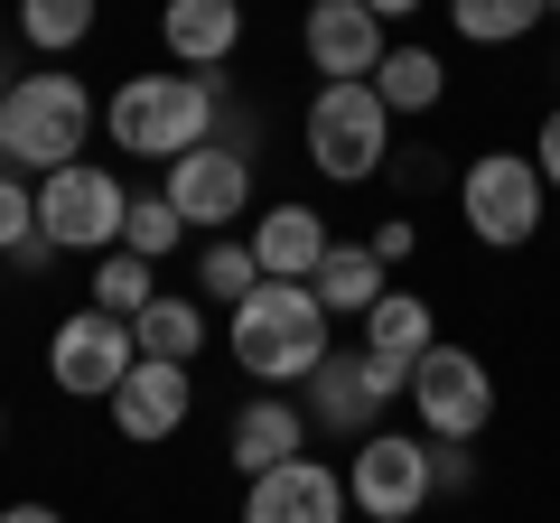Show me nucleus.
<instances>
[{
  "label": "nucleus",
  "mask_w": 560,
  "mask_h": 523,
  "mask_svg": "<svg viewBox=\"0 0 560 523\" xmlns=\"http://www.w3.org/2000/svg\"><path fill=\"white\" fill-rule=\"evenodd\" d=\"M121 224H131V187H121L113 168L75 160V168H57V178H38V234L57 243V253H113Z\"/></svg>",
  "instance_id": "9"
},
{
  "label": "nucleus",
  "mask_w": 560,
  "mask_h": 523,
  "mask_svg": "<svg viewBox=\"0 0 560 523\" xmlns=\"http://www.w3.org/2000/svg\"><path fill=\"white\" fill-rule=\"evenodd\" d=\"M253 262H261V281H318V262L337 253V234H327V216L318 206H300V197H280V206H261L253 216Z\"/></svg>",
  "instance_id": "16"
},
{
  "label": "nucleus",
  "mask_w": 560,
  "mask_h": 523,
  "mask_svg": "<svg viewBox=\"0 0 560 523\" xmlns=\"http://www.w3.org/2000/svg\"><path fill=\"white\" fill-rule=\"evenodd\" d=\"M160 300V262H140V253H94V309H113V318H140V309Z\"/></svg>",
  "instance_id": "23"
},
{
  "label": "nucleus",
  "mask_w": 560,
  "mask_h": 523,
  "mask_svg": "<svg viewBox=\"0 0 560 523\" xmlns=\"http://www.w3.org/2000/svg\"><path fill=\"white\" fill-rule=\"evenodd\" d=\"M131 364H140V337L113 309H75V318H57V337H47V374H57V393H75V403H113Z\"/></svg>",
  "instance_id": "10"
},
{
  "label": "nucleus",
  "mask_w": 560,
  "mask_h": 523,
  "mask_svg": "<svg viewBox=\"0 0 560 523\" xmlns=\"http://www.w3.org/2000/svg\"><path fill=\"white\" fill-rule=\"evenodd\" d=\"M20 243H38V187L10 168V178H0V262L20 253Z\"/></svg>",
  "instance_id": "27"
},
{
  "label": "nucleus",
  "mask_w": 560,
  "mask_h": 523,
  "mask_svg": "<svg viewBox=\"0 0 560 523\" xmlns=\"http://www.w3.org/2000/svg\"><path fill=\"white\" fill-rule=\"evenodd\" d=\"M327 327L337 318L318 309L308 281H261L243 309H224V346H234V364L261 383V393H300V383L327 364V346H337Z\"/></svg>",
  "instance_id": "1"
},
{
  "label": "nucleus",
  "mask_w": 560,
  "mask_h": 523,
  "mask_svg": "<svg viewBox=\"0 0 560 523\" xmlns=\"http://www.w3.org/2000/svg\"><path fill=\"white\" fill-rule=\"evenodd\" d=\"M364 10H374V20H383V28H393V20H411L420 0H364Z\"/></svg>",
  "instance_id": "32"
},
{
  "label": "nucleus",
  "mask_w": 560,
  "mask_h": 523,
  "mask_svg": "<svg viewBox=\"0 0 560 523\" xmlns=\"http://www.w3.org/2000/svg\"><path fill=\"white\" fill-rule=\"evenodd\" d=\"M0 178H10V150H0Z\"/></svg>",
  "instance_id": "33"
},
{
  "label": "nucleus",
  "mask_w": 560,
  "mask_h": 523,
  "mask_svg": "<svg viewBox=\"0 0 560 523\" xmlns=\"http://www.w3.org/2000/svg\"><path fill=\"white\" fill-rule=\"evenodd\" d=\"M346 496H355L364 523H420L440 504V486H430V440H420V430H374V440H355Z\"/></svg>",
  "instance_id": "7"
},
{
  "label": "nucleus",
  "mask_w": 560,
  "mask_h": 523,
  "mask_svg": "<svg viewBox=\"0 0 560 523\" xmlns=\"http://www.w3.org/2000/svg\"><path fill=\"white\" fill-rule=\"evenodd\" d=\"M103 131L121 160H187L215 141V75H121L103 103Z\"/></svg>",
  "instance_id": "2"
},
{
  "label": "nucleus",
  "mask_w": 560,
  "mask_h": 523,
  "mask_svg": "<svg viewBox=\"0 0 560 523\" xmlns=\"http://www.w3.org/2000/svg\"><path fill=\"white\" fill-rule=\"evenodd\" d=\"M364 356H374V364H393V374H411V364L420 356H430V346H440V309H430V300H420V290H383V300L374 309H364Z\"/></svg>",
  "instance_id": "18"
},
{
  "label": "nucleus",
  "mask_w": 560,
  "mask_h": 523,
  "mask_svg": "<svg viewBox=\"0 0 560 523\" xmlns=\"http://www.w3.org/2000/svg\"><path fill=\"white\" fill-rule=\"evenodd\" d=\"M187 411H197V374L187 364H160V356H140L121 374V393H113V430L140 440V449H168L187 430Z\"/></svg>",
  "instance_id": "13"
},
{
  "label": "nucleus",
  "mask_w": 560,
  "mask_h": 523,
  "mask_svg": "<svg viewBox=\"0 0 560 523\" xmlns=\"http://www.w3.org/2000/svg\"><path fill=\"white\" fill-rule=\"evenodd\" d=\"M160 47L187 75H224V57L243 47V0H160Z\"/></svg>",
  "instance_id": "17"
},
{
  "label": "nucleus",
  "mask_w": 560,
  "mask_h": 523,
  "mask_svg": "<svg viewBox=\"0 0 560 523\" xmlns=\"http://www.w3.org/2000/svg\"><path fill=\"white\" fill-rule=\"evenodd\" d=\"M0 103H10V75H0Z\"/></svg>",
  "instance_id": "35"
},
{
  "label": "nucleus",
  "mask_w": 560,
  "mask_h": 523,
  "mask_svg": "<svg viewBox=\"0 0 560 523\" xmlns=\"http://www.w3.org/2000/svg\"><path fill=\"white\" fill-rule=\"evenodd\" d=\"M374 94H383V113H440V94H448V66H440V47H383V66H374Z\"/></svg>",
  "instance_id": "19"
},
{
  "label": "nucleus",
  "mask_w": 560,
  "mask_h": 523,
  "mask_svg": "<svg viewBox=\"0 0 560 523\" xmlns=\"http://www.w3.org/2000/svg\"><path fill=\"white\" fill-rule=\"evenodd\" d=\"M346 514H355V496L327 458H290L243 486V523H346Z\"/></svg>",
  "instance_id": "14"
},
{
  "label": "nucleus",
  "mask_w": 560,
  "mask_h": 523,
  "mask_svg": "<svg viewBox=\"0 0 560 523\" xmlns=\"http://www.w3.org/2000/svg\"><path fill=\"white\" fill-rule=\"evenodd\" d=\"M197 290H206V300H224V309H243V300L261 290V262H253V243H243V234H215V243L197 253Z\"/></svg>",
  "instance_id": "24"
},
{
  "label": "nucleus",
  "mask_w": 560,
  "mask_h": 523,
  "mask_svg": "<svg viewBox=\"0 0 560 523\" xmlns=\"http://www.w3.org/2000/svg\"><path fill=\"white\" fill-rule=\"evenodd\" d=\"M430 486H440V496H467V486H477V458H467L458 440H430Z\"/></svg>",
  "instance_id": "28"
},
{
  "label": "nucleus",
  "mask_w": 560,
  "mask_h": 523,
  "mask_svg": "<svg viewBox=\"0 0 560 523\" xmlns=\"http://www.w3.org/2000/svg\"><path fill=\"white\" fill-rule=\"evenodd\" d=\"M541 168H533V150H477V160L458 168V216H467V234L486 243V253H523V243L541 234Z\"/></svg>",
  "instance_id": "5"
},
{
  "label": "nucleus",
  "mask_w": 560,
  "mask_h": 523,
  "mask_svg": "<svg viewBox=\"0 0 560 523\" xmlns=\"http://www.w3.org/2000/svg\"><path fill=\"white\" fill-rule=\"evenodd\" d=\"M0 440H10V411H0Z\"/></svg>",
  "instance_id": "34"
},
{
  "label": "nucleus",
  "mask_w": 560,
  "mask_h": 523,
  "mask_svg": "<svg viewBox=\"0 0 560 523\" xmlns=\"http://www.w3.org/2000/svg\"><path fill=\"white\" fill-rule=\"evenodd\" d=\"M393 393H411V374H393V364H374L364 346H327V364L300 383V403H308V421L327 430V440H374L383 430V411H393Z\"/></svg>",
  "instance_id": "8"
},
{
  "label": "nucleus",
  "mask_w": 560,
  "mask_h": 523,
  "mask_svg": "<svg viewBox=\"0 0 560 523\" xmlns=\"http://www.w3.org/2000/svg\"><path fill=\"white\" fill-rule=\"evenodd\" d=\"M224 458H234V477H271V467L308 458V403L300 393H253V403L234 411V430H224Z\"/></svg>",
  "instance_id": "15"
},
{
  "label": "nucleus",
  "mask_w": 560,
  "mask_h": 523,
  "mask_svg": "<svg viewBox=\"0 0 560 523\" xmlns=\"http://www.w3.org/2000/svg\"><path fill=\"white\" fill-rule=\"evenodd\" d=\"M160 197L178 206L187 224H243V216H253V150H224V141L187 150V160H168Z\"/></svg>",
  "instance_id": "12"
},
{
  "label": "nucleus",
  "mask_w": 560,
  "mask_h": 523,
  "mask_svg": "<svg viewBox=\"0 0 560 523\" xmlns=\"http://www.w3.org/2000/svg\"><path fill=\"white\" fill-rule=\"evenodd\" d=\"M0 523H66V514H57V504H38V496H28V504H0Z\"/></svg>",
  "instance_id": "31"
},
{
  "label": "nucleus",
  "mask_w": 560,
  "mask_h": 523,
  "mask_svg": "<svg viewBox=\"0 0 560 523\" xmlns=\"http://www.w3.org/2000/svg\"><path fill=\"white\" fill-rule=\"evenodd\" d=\"M178 234H187V216L168 197H131V224H121V253H140V262H168L178 253Z\"/></svg>",
  "instance_id": "26"
},
{
  "label": "nucleus",
  "mask_w": 560,
  "mask_h": 523,
  "mask_svg": "<svg viewBox=\"0 0 560 523\" xmlns=\"http://www.w3.org/2000/svg\"><path fill=\"white\" fill-rule=\"evenodd\" d=\"M20 38L38 57H66V47L94 38V0H20Z\"/></svg>",
  "instance_id": "25"
},
{
  "label": "nucleus",
  "mask_w": 560,
  "mask_h": 523,
  "mask_svg": "<svg viewBox=\"0 0 560 523\" xmlns=\"http://www.w3.org/2000/svg\"><path fill=\"white\" fill-rule=\"evenodd\" d=\"M84 131H94V94L84 75H10V103H0V150L20 178H57V168L84 160Z\"/></svg>",
  "instance_id": "3"
},
{
  "label": "nucleus",
  "mask_w": 560,
  "mask_h": 523,
  "mask_svg": "<svg viewBox=\"0 0 560 523\" xmlns=\"http://www.w3.org/2000/svg\"><path fill=\"white\" fill-rule=\"evenodd\" d=\"M308 290H318V309H327V318H364V309H374L383 290H393V271H383V262L364 253V243H337V253L318 262V281H308Z\"/></svg>",
  "instance_id": "20"
},
{
  "label": "nucleus",
  "mask_w": 560,
  "mask_h": 523,
  "mask_svg": "<svg viewBox=\"0 0 560 523\" xmlns=\"http://www.w3.org/2000/svg\"><path fill=\"white\" fill-rule=\"evenodd\" d=\"M300 141H308V168H318V178L364 187V178H383V168H393V113H383L374 84L346 75V84H318V94H308Z\"/></svg>",
  "instance_id": "4"
},
{
  "label": "nucleus",
  "mask_w": 560,
  "mask_h": 523,
  "mask_svg": "<svg viewBox=\"0 0 560 523\" xmlns=\"http://www.w3.org/2000/svg\"><path fill=\"white\" fill-rule=\"evenodd\" d=\"M541 20H551L541 0H448V28H458L467 47H514V38H533Z\"/></svg>",
  "instance_id": "22"
},
{
  "label": "nucleus",
  "mask_w": 560,
  "mask_h": 523,
  "mask_svg": "<svg viewBox=\"0 0 560 523\" xmlns=\"http://www.w3.org/2000/svg\"><path fill=\"white\" fill-rule=\"evenodd\" d=\"M300 47H308V66H318V84H374V66H383V47H393V28L364 10V0H308V20H300Z\"/></svg>",
  "instance_id": "11"
},
{
  "label": "nucleus",
  "mask_w": 560,
  "mask_h": 523,
  "mask_svg": "<svg viewBox=\"0 0 560 523\" xmlns=\"http://www.w3.org/2000/svg\"><path fill=\"white\" fill-rule=\"evenodd\" d=\"M131 337H140V356H160V364H197V356H206V309L160 290V300L131 318Z\"/></svg>",
  "instance_id": "21"
},
{
  "label": "nucleus",
  "mask_w": 560,
  "mask_h": 523,
  "mask_svg": "<svg viewBox=\"0 0 560 523\" xmlns=\"http://www.w3.org/2000/svg\"><path fill=\"white\" fill-rule=\"evenodd\" d=\"M411 411H420V440H458L477 449L486 421H495V374H486L477 346H430V356L411 364Z\"/></svg>",
  "instance_id": "6"
},
{
  "label": "nucleus",
  "mask_w": 560,
  "mask_h": 523,
  "mask_svg": "<svg viewBox=\"0 0 560 523\" xmlns=\"http://www.w3.org/2000/svg\"><path fill=\"white\" fill-rule=\"evenodd\" d=\"M411 243H420V234H411V216H383L374 234H364V253H374L383 271H401V262H411Z\"/></svg>",
  "instance_id": "29"
},
{
  "label": "nucleus",
  "mask_w": 560,
  "mask_h": 523,
  "mask_svg": "<svg viewBox=\"0 0 560 523\" xmlns=\"http://www.w3.org/2000/svg\"><path fill=\"white\" fill-rule=\"evenodd\" d=\"M533 168H541V187L560 197V103L541 113V141H533Z\"/></svg>",
  "instance_id": "30"
},
{
  "label": "nucleus",
  "mask_w": 560,
  "mask_h": 523,
  "mask_svg": "<svg viewBox=\"0 0 560 523\" xmlns=\"http://www.w3.org/2000/svg\"><path fill=\"white\" fill-rule=\"evenodd\" d=\"M541 10H560V0H541Z\"/></svg>",
  "instance_id": "36"
}]
</instances>
